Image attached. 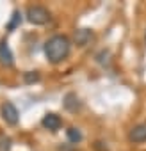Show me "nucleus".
<instances>
[{
    "label": "nucleus",
    "instance_id": "obj_1",
    "mask_svg": "<svg viewBox=\"0 0 146 151\" xmlns=\"http://www.w3.org/2000/svg\"><path fill=\"white\" fill-rule=\"evenodd\" d=\"M69 50H71L69 39H68L66 36H61V34L52 36V37L45 43V55H46V59H48L52 64L62 62V60L69 55Z\"/></svg>",
    "mask_w": 146,
    "mask_h": 151
},
{
    "label": "nucleus",
    "instance_id": "obj_2",
    "mask_svg": "<svg viewBox=\"0 0 146 151\" xmlns=\"http://www.w3.org/2000/svg\"><path fill=\"white\" fill-rule=\"evenodd\" d=\"M25 14L32 25H45L50 20V11L43 6H29Z\"/></svg>",
    "mask_w": 146,
    "mask_h": 151
},
{
    "label": "nucleus",
    "instance_id": "obj_3",
    "mask_svg": "<svg viewBox=\"0 0 146 151\" xmlns=\"http://www.w3.org/2000/svg\"><path fill=\"white\" fill-rule=\"evenodd\" d=\"M2 119H4L7 124H11V126H14V124L18 123L20 114H18V109H16L11 101H6V103L2 105Z\"/></svg>",
    "mask_w": 146,
    "mask_h": 151
},
{
    "label": "nucleus",
    "instance_id": "obj_4",
    "mask_svg": "<svg viewBox=\"0 0 146 151\" xmlns=\"http://www.w3.org/2000/svg\"><path fill=\"white\" fill-rule=\"evenodd\" d=\"M128 140L134 142V144H142V142H146V123L135 124V126L128 132Z\"/></svg>",
    "mask_w": 146,
    "mask_h": 151
},
{
    "label": "nucleus",
    "instance_id": "obj_5",
    "mask_svg": "<svg viewBox=\"0 0 146 151\" xmlns=\"http://www.w3.org/2000/svg\"><path fill=\"white\" fill-rule=\"evenodd\" d=\"M41 124H43L46 130H50V132H57V130L62 126V119H61L57 114L48 112V114H45V117H43Z\"/></svg>",
    "mask_w": 146,
    "mask_h": 151
},
{
    "label": "nucleus",
    "instance_id": "obj_6",
    "mask_svg": "<svg viewBox=\"0 0 146 151\" xmlns=\"http://www.w3.org/2000/svg\"><path fill=\"white\" fill-rule=\"evenodd\" d=\"M0 62L6 64V66H13V62H14L13 52H11V48H9V45H7L6 39L0 41Z\"/></svg>",
    "mask_w": 146,
    "mask_h": 151
},
{
    "label": "nucleus",
    "instance_id": "obj_7",
    "mask_svg": "<svg viewBox=\"0 0 146 151\" xmlns=\"http://www.w3.org/2000/svg\"><path fill=\"white\" fill-rule=\"evenodd\" d=\"M91 39H93V30H89V29H79L75 32V36H73V41L79 46H86Z\"/></svg>",
    "mask_w": 146,
    "mask_h": 151
},
{
    "label": "nucleus",
    "instance_id": "obj_8",
    "mask_svg": "<svg viewBox=\"0 0 146 151\" xmlns=\"http://www.w3.org/2000/svg\"><path fill=\"white\" fill-rule=\"evenodd\" d=\"M62 105H64V109L69 110V112H77V110L80 109V101H79L77 94H73V93H68V94L64 96Z\"/></svg>",
    "mask_w": 146,
    "mask_h": 151
},
{
    "label": "nucleus",
    "instance_id": "obj_9",
    "mask_svg": "<svg viewBox=\"0 0 146 151\" xmlns=\"http://www.w3.org/2000/svg\"><path fill=\"white\" fill-rule=\"evenodd\" d=\"M66 135H68V140H69L71 144H79V142L82 140V133H80V130H79V128H75V126L68 128Z\"/></svg>",
    "mask_w": 146,
    "mask_h": 151
},
{
    "label": "nucleus",
    "instance_id": "obj_10",
    "mask_svg": "<svg viewBox=\"0 0 146 151\" xmlns=\"http://www.w3.org/2000/svg\"><path fill=\"white\" fill-rule=\"evenodd\" d=\"M11 147H13L11 137H7L6 133H0V151H11Z\"/></svg>",
    "mask_w": 146,
    "mask_h": 151
},
{
    "label": "nucleus",
    "instance_id": "obj_11",
    "mask_svg": "<svg viewBox=\"0 0 146 151\" xmlns=\"http://www.w3.org/2000/svg\"><path fill=\"white\" fill-rule=\"evenodd\" d=\"M23 80H25V84L39 82V73L38 71H27V73H23Z\"/></svg>",
    "mask_w": 146,
    "mask_h": 151
},
{
    "label": "nucleus",
    "instance_id": "obj_12",
    "mask_svg": "<svg viewBox=\"0 0 146 151\" xmlns=\"http://www.w3.org/2000/svg\"><path fill=\"white\" fill-rule=\"evenodd\" d=\"M20 22H22V14H20L18 11H14V13H13V20H11V22H9V25H7V30H13Z\"/></svg>",
    "mask_w": 146,
    "mask_h": 151
},
{
    "label": "nucleus",
    "instance_id": "obj_13",
    "mask_svg": "<svg viewBox=\"0 0 146 151\" xmlns=\"http://www.w3.org/2000/svg\"><path fill=\"white\" fill-rule=\"evenodd\" d=\"M95 151H109V149H107V146H105L103 142L96 140V142H95Z\"/></svg>",
    "mask_w": 146,
    "mask_h": 151
},
{
    "label": "nucleus",
    "instance_id": "obj_14",
    "mask_svg": "<svg viewBox=\"0 0 146 151\" xmlns=\"http://www.w3.org/2000/svg\"><path fill=\"white\" fill-rule=\"evenodd\" d=\"M144 41H146V32H144Z\"/></svg>",
    "mask_w": 146,
    "mask_h": 151
}]
</instances>
